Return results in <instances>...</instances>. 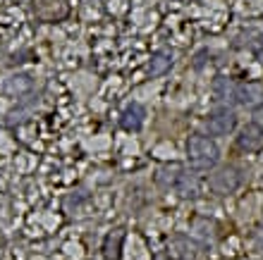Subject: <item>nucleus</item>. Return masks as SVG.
Here are the masks:
<instances>
[{
	"label": "nucleus",
	"instance_id": "nucleus-3",
	"mask_svg": "<svg viewBox=\"0 0 263 260\" xmlns=\"http://www.w3.org/2000/svg\"><path fill=\"white\" fill-rule=\"evenodd\" d=\"M237 127V115L228 108H218L206 117V129L211 136H228Z\"/></svg>",
	"mask_w": 263,
	"mask_h": 260
},
{
	"label": "nucleus",
	"instance_id": "nucleus-9",
	"mask_svg": "<svg viewBox=\"0 0 263 260\" xmlns=\"http://www.w3.org/2000/svg\"><path fill=\"white\" fill-rule=\"evenodd\" d=\"M173 255L177 260H196L199 258V246L189 236H175L173 239Z\"/></svg>",
	"mask_w": 263,
	"mask_h": 260
},
{
	"label": "nucleus",
	"instance_id": "nucleus-11",
	"mask_svg": "<svg viewBox=\"0 0 263 260\" xmlns=\"http://www.w3.org/2000/svg\"><path fill=\"white\" fill-rule=\"evenodd\" d=\"M254 124H256L258 129L263 131V103L254 108Z\"/></svg>",
	"mask_w": 263,
	"mask_h": 260
},
{
	"label": "nucleus",
	"instance_id": "nucleus-5",
	"mask_svg": "<svg viewBox=\"0 0 263 260\" xmlns=\"http://www.w3.org/2000/svg\"><path fill=\"white\" fill-rule=\"evenodd\" d=\"M237 105L242 108H256L263 103V84L261 82H242L237 84L235 91H232Z\"/></svg>",
	"mask_w": 263,
	"mask_h": 260
},
{
	"label": "nucleus",
	"instance_id": "nucleus-6",
	"mask_svg": "<svg viewBox=\"0 0 263 260\" xmlns=\"http://www.w3.org/2000/svg\"><path fill=\"white\" fill-rule=\"evenodd\" d=\"M237 146H239L242 151H247V153L258 151V148L263 146V131L258 129L254 122L247 124V127H242L239 136H237Z\"/></svg>",
	"mask_w": 263,
	"mask_h": 260
},
{
	"label": "nucleus",
	"instance_id": "nucleus-1",
	"mask_svg": "<svg viewBox=\"0 0 263 260\" xmlns=\"http://www.w3.org/2000/svg\"><path fill=\"white\" fill-rule=\"evenodd\" d=\"M187 160L196 170H213L220 160V148L211 136L203 134H192L187 138Z\"/></svg>",
	"mask_w": 263,
	"mask_h": 260
},
{
	"label": "nucleus",
	"instance_id": "nucleus-8",
	"mask_svg": "<svg viewBox=\"0 0 263 260\" xmlns=\"http://www.w3.org/2000/svg\"><path fill=\"white\" fill-rule=\"evenodd\" d=\"M122 244H125V229H112L103 239V258L120 260L122 258Z\"/></svg>",
	"mask_w": 263,
	"mask_h": 260
},
{
	"label": "nucleus",
	"instance_id": "nucleus-2",
	"mask_svg": "<svg viewBox=\"0 0 263 260\" xmlns=\"http://www.w3.org/2000/svg\"><path fill=\"white\" fill-rule=\"evenodd\" d=\"M163 184H165L167 189L177 191L182 198H196V196H199V191H201L199 179H196L194 174L184 172L182 167H173V177L167 179V182H163Z\"/></svg>",
	"mask_w": 263,
	"mask_h": 260
},
{
	"label": "nucleus",
	"instance_id": "nucleus-7",
	"mask_svg": "<svg viewBox=\"0 0 263 260\" xmlns=\"http://www.w3.org/2000/svg\"><path fill=\"white\" fill-rule=\"evenodd\" d=\"M144 119H146V110L139 103H129L120 115V127L127 131H139L144 127Z\"/></svg>",
	"mask_w": 263,
	"mask_h": 260
},
{
	"label": "nucleus",
	"instance_id": "nucleus-4",
	"mask_svg": "<svg viewBox=\"0 0 263 260\" xmlns=\"http://www.w3.org/2000/svg\"><path fill=\"white\" fill-rule=\"evenodd\" d=\"M239 186H242V174H239V170L232 167V165L220 167V170L211 177V189H213L215 193H222V196L235 193Z\"/></svg>",
	"mask_w": 263,
	"mask_h": 260
},
{
	"label": "nucleus",
	"instance_id": "nucleus-10",
	"mask_svg": "<svg viewBox=\"0 0 263 260\" xmlns=\"http://www.w3.org/2000/svg\"><path fill=\"white\" fill-rule=\"evenodd\" d=\"M170 67H173V55L170 53H156L151 57V62H148V72H151L153 76L165 74Z\"/></svg>",
	"mask_w": 263,
	"mask_h": 260
}]
</instances>
